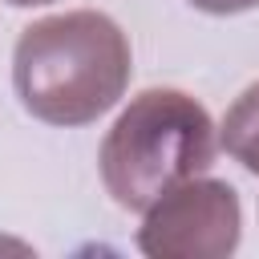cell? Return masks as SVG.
<instances>
[{"instance_id":"obj_3","label":"cell","mask_w":259,"mask_h":259,"mask_svg":"<svg viewBox=\"0 0 259 259\" xmlns=\"http://www.w3.org/2000/svg\"><path fill=\"white\" fill-rule=\"evenodd\" d=\"M243 239L239 190L194 174L142 210L138 251L150 259H227Z\"/></svg>"},{"instance_id":"obj_1","label":"cell","mask_w":259,"mask_h":259,"mask_svg":"<svg viewBox=\"0 0 259 259\" xmlns=\"http://www.w3.org/2000/svg\"><path fill=\"white\" fill-rule=\"evenodd\" d=\"M134 73L130 36L97 8L40 16L20 28L12 49V85L20 105L45 125H89L109 113Z\"/></svg>"},{"instance_id":"obj_4","label":"cell","mask_w":259,"mask_h":259,"mask_svg":"<svg viewBox=\"0 0 259 259\" xmlns=\"http://www.w3.org/2000/svg\"><path fill=\"white\" fill-rule=\"evenodd\" d=\"M219 146L251 174H259V81L247 85L223 113Z\"/></svg>"},{"instance_id":"obj_6","label":"cell","mask_w":259,"mask_h":259,"mask_svg":"<svg viewBox=\"0 0 259 259\" xmlns=\"http://www.w3.org/2000/svg\"><path fill=\"white\" fill-rule=\"evenodd\" d=\"M12 8H40V4H53V0H8Z\"/></svg>"},{"instance_id":"obj_5","label":"cell","mask_w":259,"mask_h":259,"mask_svg":"<svg viewBox=\"0 0 259 259\" xmlns=\"http://www.w3.org/2000/svg\"><path fill=\"white\" fill-rule=\"evenodd\" d=\"M186 4H194L198 12H210V16H235V12L259 8V0H186Z\"/></svg>"},{"instance_id":"obj_2","label":"cell","mask_w":259,"mask_h":259,"mask_svg":"<svg viewBox=\"0 0 259 259\" xmlns=\"http://www.w3.org/2000/svg\"><path fill=\"white\" fill-rule=\"evenodd\" d=\"M219 130L202 101L182 89H142L117 113L97 150V170L121 210H146L170 186L206 174Z\"/></svg>"}]
</instances>
